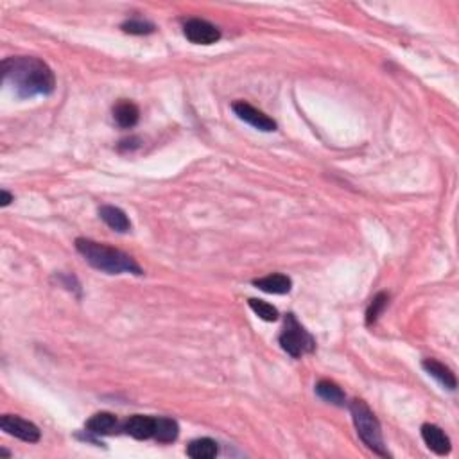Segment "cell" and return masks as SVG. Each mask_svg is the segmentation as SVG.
I'll use <instances>...</instances> for the list:
<instances>
[{"instance_id": "6da1fadb", "label": "cell", "mask_w": 459, "mask_h": 459, "mask_svg": "<svg viewBox=\"0 0 459 459\" xmlns=\"http://www.w3.org/2000/svg\"><path fill=\"white\" fill-rule=\"evenodd\" d=\"M2 79L15 89L22 99L49 96L54 92L56 77L45 62L33 56L6 57L2 62Z\"/></svg>"}, {"instance_id": "7a4b0ae2", "label": "cell", "mask_w": 459, "mask_h": 459, "mask_svg": "<svg viewBox=\"0 0 459 459\" xmlns=\"http://www.w3.org/2000/svg\"><path fill=\"white\" fill-rule=\"evenodd\" d=\"M76 249L92 268L108 273V275H123V273H130V275L137 276L144 275V271L135 262L133 256H130L128 253L120 251L117 248L103 244V242L79 237L76 239Z\"/></svg>"}, {"instance_id": "3957f363", "label": "cell", "mask_w": 459, "mask_h": 459, "mask_svg": "<svg viewBox=\"0 0 459 459\" xmlns=\"http://www.w3.org/2000/svg\"><path fill=\"white\" fill-rule=\"evenodd\" d=\"M350 414H352L353 425H356L361 441H363L370 450L375 452V454L387 458L390 452H387L386 445H384L380 421L379 418L375 416V413L370 409V406H368L366 402L359 400V398L350 402Z\"/></svg>"}, {"instance_id": "277c9868", "label": "cell", "mask_w": 459, "mask_h": 459, "mask_svg": "<svg viewBox=\"0 0 459 459\" xmlns=\"http://www.w3.org/2000/svg\"><path fill=\"white\" fill-rule=\"evenodd\" d=\"M280 346L295 359H300L305 353H312L316 350V341L305 330V327L296 319L295 314H287L283 322V330L278 337Z\"/></svg>"}, {"instance_id": "5b68a950", "label": "cell", "mask_w": 459, "mask_h": 459, "mask_svg": "<svg viewBox=\"0 0 459 459\" xmlns=\"http://www.w3.org/2000/svg\"><path fill=\"white\" fill-rule=\"evenodd\" d=\"M185 38L196 45H212V43L221 40V31L219 27L210 23L203 18H191L183 26Z\"/></svg>"}, {"instance_id": "8992f818", "label": "cell", "mask_w": 459, "mask_h": 459, "mask_svg": "<svg viewBox=\"0 0 459 459\" xmlns=\"http://www.w3.org/2000/svg\"><path fill=\"white\" fill-rule=\"evenodd\" d=\"M0 429L9 436H15L26 443H38L42 433L33 421L23 420V418L15 416V414H4L0 418Z\"/></svg>"}, {"instance_id": "52a82bcc", "label": "cell", "mask_w": 459, "mask_h": 459, "mask_svg": "<svg viewBox=\"0 0 459 459\" xmlns=\"http://www.w3.org/2000/svg\"><path fill=\"white\" fill-rule=\"evenodd\" d=\"M232 110H234V113L237 115L239 119L244 120V123H248L249 126H253L255 130L266 131V133L276 130L275 120H273L271 117H268V115H266L264 111L256 110V108L251 106L249 103H244V101H237V103L232 104Z\"/></svg>"}, {"instance_id": "ba28073f", "label": "cell", "mask_w": 459, "mask_h": 459, "mask_svg": "<svg viewBox=\"0 0 459 459\" xmlns=\"http://www.w3.org/2000/svg\"><path fill=\"white\" fill-rule=\"evenodd\" d=\"M421 438H424L425 445H427L434 454L447 455L450 452L452 445L447 434L441 431L438 425L434 424H424L421 425Z\"/></svg>"}, {"instance_id": "9c48e42d", "label": "cell", "mask_w": 459, "mask_h": 459, "mask_svg": "<svg viewBox=\"0 0 459 459\" xmlns=\"http://www.w3.org/2000/svg\"><path fill=\"white\" fill-rule=\"evenodd\" d=\"M253 285L268 295H287L291 291L293 280L282 273H273V275L262 276V278L253 280Z\"/></svg>"}, {"instance_id": "30bf717a", "label": "cell", "mask_w": 459, "mask_h": 459, "mask_svg": "<svg viewBox=\"0 0 459 459\" xmlns=\"http://www.w3.org/2000/svg\"><path fill=\"white\" fill-rule=\"evenodd\" d=\"M124 431L135 440H149L154 436V418L144 416V414H135L128 418L124 424Z\"/></svg>"}, {"instance_id": "8fae6325", "label": "cell", "mask_w": 459, "mask_h": 459, "mask_svg": "<svg viewBox=\"0 0 459 459\" xmlns=\"http://www.w3.org/2000/svg\"><path fill=\"white\" fill-rule=\"evenodd\" d=\"M421 366H424V370L427 371L429 375L433 377V379H436L438 382L443 387H447V390L454 391L455 387H458V379H455L454 371L448 366H445L443 363H440V361L425 359L424 363H421Z\"/></svg>"}, {"instance_id": "7c38bea8", "label": "cell", "mask_w": 459, "mask_h": 459, "mask_svg": "<svg viewBox=\"0 0 459 459\" xmlns=\"http://www.w3.org/2000/svg\"><path fill=\"white\" fill-rule=\"evenodd\" d=\"M99 215L111 230L119 232V234H128L131 230V221L126 215V212L120 210L119 207H113V205H104V207L99 208Z\"/></svg>"}, {"instance_id": "4fadbf2b", "label": "cell", "mask_w": 459, "mask_h": 459, "mask_svg": "<svg viewBox=\"0 0 459 459\" xmlns=\"http://www.w3.org/2000/svg\"><path fill=\"white\" fill-rule=\"evenodd\" d=\"M180 436V425L176 420L167 416L154 418V440L160 443H172Z\"/></svg>"}, {"instance_id": "5bb4252c", "label": "cell", "mask_w": 459, "mask_h": 459, "mask_svg": "<svg viewBox=\"0 0 459 459\" xmlns=\"http://www.w3.org/2000/svg\"><path fill=\"white\" fill-rule=\"evenodd\" d=\"M113 119L120 128L128 130V128L137 126L138 119H140V111H138L137 104L130 103V101H120L113 108Z\"/></svg>"}, {"instance_id": "9a60e30c", "label": "cell", "mask_w": 459, "mask_h": 459, "mask_svg": "<svg viewBox=\"0 0 459 459\" xmlns=\"http://www.w3.org/2000/svg\"><path fill=\"white\" fill-rule=\"evenodd\" d=\"M219 454V447L212 438H198L187 447V455L192 459H214Z\"/></svg>"}, {"instance_id": "2e32d148", "label": "cell", "mask_w": 459, "mask_h": 459, "mask_svg": "<svg viewBox=\"0 0 459 459\" xmlns=\"http://www.w3.org/2000/svg\"><path fill=\"white\" fill-rule=\"evenodd\" d=\"M117 429V416L111 413H96L86 421V433L90 434H111Z\"/></svg>"}, {"instance_id": "e0dca14e", "label": "cell", "mask_w": 459, "mask_h": 459, "mask_svg": "<svg viewBox=\"0 0 459 459\" xmlns=\"http://www.w3.org/2000/svg\"><path fill=\"white\" fill-rule=\"evenodd\" d=\"M316 393H318L319 398H323V400L329 402V404H334V406L343 407L344 402H346L344 391L341 390L336 382H332V380H319V382L316 384Z\"/></svg>"}, {"instance_id": "ac0fdd59", "label": "cell", "mask_w": 459, "mask_h": 459, "mask_svg": "<svg viewBox=\"0 0 459 459\" xmlns=\"http://www.w3.org/2000/svg\"><path fill=\"white\" fill-rule=\"evenodd\" d=\"M248 305H249V309H251L253 312H255L256 316H259V318L264 319V322L273 323V322H276V319H278V316H280L278 309H276V307H273L271 303L264 302V300L249 298Z\"/></svg>"}, {"instance_id": "d6986e66", "label": "cell", "mask_w": 459, "mask_h": 459, "mask_svg": "<svg viewBox=\"0 0 459 459\" xmlns=\"http://www.w3.org/2000/svg\"><path fill=\"white\" fill-rule=\"evenodd\" d=\"M120 29H123L124 33H128V35L142 36V35H151V33L157 31V26H154L153 22H147V20L133 18L124 22L123 26H120Z\"/></svg>"}, {"instance_id": "ffe728a7", "label": "cell", "mask_w": 459, "mask_h": 459, "mask_svg": "<svg viewBox=\"0 0 459 459\" xmlns=\"http://www.w3.org/2000/svg\"><path fill=\"white\" fill-rule=\"evenodd\" d=\"M387 302H390V295H386V293H379L375 298L371 300L370 307L366 310V325H373L379 319L382 310L387 307Z\"/></svg>"}, {"instance_id": "44dd1931", "label": "cell", "mask_w": 459, "mask_h": 459, "mask_svg": "<svg viewBox=\"0 0 459 459\" xmlns=\"http://www.w3.org/2000/svg\"><path fill=\"white\" fill-rule=\"evenodd\" d=\"M13 201H15V196L9 194L8 191L0 192V207H8V205H11Z\"/></svg>"}, {"instance_id": "7402d4cb", "label": "cell", "mask_w": 459, "mask_h": 459, "mask_svg": "<svg viewBox=\"0 0 459 459\" xmlns=\"http://www.w3.org/2000/svg\"><path fill=\"white\" fill-rule=\"evenodd\" d=\"M0 455H4V458H9V455H11V452L6 450V448H0Z\"/></svg>"}]
</instances>
